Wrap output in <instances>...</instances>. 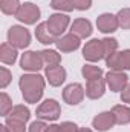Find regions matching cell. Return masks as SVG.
<instances>
[{
  "label": "cell",
  "mask_w": 130,
  "mask_h": 132,
  "mask_svg": "<svg viewBox=\"0 0 130 132\" xmlns=\"http://www.w3.org/2000/svg\"><path fill=\"white\" fill-rule=\"evenodd\" d=\"M20 89L28 103H37L44 91V80L38 74H25L20 77Z\"/></svg>",
  "instance_id": "cell-1"
},
{
  "label": "cell",
  "mask_w": 130,
  "mask_h": 132,
  "mask_svg": "<svg viewBox=\"0 0 130 132\" xmlns=\"http://www.w3.org/2000/svg\"><path fill=\"white\" fill-rule=\"evenodd\" d=\"M8 42L17 49H25L31 43V34L23 26H11L8 31Z\"/></svg>",
  "instance_id": "cell-2"
},
{
  "label": "cell",
  "mask_w": 130,
  "mask_h": 132,
  "mask_svg": "<svg viewBox=\"0 0 130 132\" xmlns=\"http://www.w3.org/2000/svg\"><path fill=\"white\" fill-rule=\"evenodd\" d=\"M61 114V108L60 104L52 98L44 100L38 108H37V117L41 120H49V121H55Z\"/></svg>",
  "instance_id": "cell-3"
},
{
  "label": "cell",
  "mask_w": 130,
  "mask_h": 132,
  "mask_svg": "<svg viewBox=\"0 0 130 132\" xmlns=\"http://www.w3.org/2000/svg\"><path fill=\"white\" fill-rule=\"evenodd\" d=\"M83 57L89 62H98L101 59H104V46H103V40L94 38L90 42L86 43V46L83 48Z\"/></svg>",
  "instance_id": "cell-4"
},
{
  "label": "cell",
  "mask_w": 130,
  "mask_h": 132,
  "mask_svg": "<svg viewBox=\"0 0 130 132\" xmlns=\"http://www.w3.org/2000/svg\"><path fill=\"white\" fill-rule=\"evenodd\" d=\"M107 66L113 71H123V69H130V49L126 51H116L113 55H110L106 60Z\"/></svg>",
  "instance_id": "cell-5"
},
{
  "label": "cell",
  "mask_w": 130,
  "mask_h": 132,
  "mask_svg": "<svg viewBox=\"0 0 130 132\" xmlns=\"http://www.w3.org/2000/svg\"><path fill=\"white\" fill-rule=\"evenodd\" d=\"M46 25H48L49 32L57 38L66 31V28L69 25V17L64 14H52L49 17V20L46 22Z\"/></svg>",
  "instance_id": "cell-6"
},
{
  "label": "cell",
  "mask_w": 130,
  "mask_h": 132,
  "mask_svg": "<svg viewBox=\"0 0 130 132\" xmlns=\"http://www.w3.org/2000/svg\"><path fill=\"white\" fill-rule=\"evenodd\" d=\"M20 22L26 23V25H32L40 19V8L34 3H25L20 6L17 15H15Z\"/></svg>",
  "instance_id": "cell-7"
},
{
  "label": "cell",
  "mask_w": 130,
  "mask_h": 132,
  "mask_svg": "<svg viewBox=\"0 0 130 132\" xmlns=\"http://www.w3.org/2000/svg\"><path fill=\"white\" fill-rule=\"evenodd\" d=\"M20 66L25 71H31V72H37L43 68V60L40 52H34V51H26L22 55L20 60Z\"/></svg>",
  "instance_id": "cell-8"
},
{
  "label": "cell",
  "mask_w": 130,
  "mask_h": 132,
  "mask_svg": "<svg viewBox=\"0 0 130 132\" xmlns=\"http://www.w3.org/2000/svg\"><path fill=\"white\" fill-rule=\"evenodd\" d=\"M84 88L80 85V83H72V85H67L63 91V98L67 104H78L81 103V100L84 98Z\"/></svg>",
  "instance_id": "cell-9"
},
{
  "label": "cell",
  "mask_w": 130,
  "mask_h": 132,
  "mask_svg": "<svg viewBox=\"0 0 130 132\" xmlns=\"http://www.w3.org/2000/svg\"><path fill=\"white\" fill-rule=\"evenodd\" d=\"M127 75L121 71H109L107 75H106V81L110 88V91H115V92H119L123 91L129 83H127Z\"/></svg>",
  "instance_id": "cell-10"
},
{
  "label": "cell",
  "mask_w": 130,
  "mask_h": 132,
  "mask_svg": "<svg viewBox=\"0 0 130 132\" xmlns=\"http://www.w3.org/2000/svg\"><path fill=\"white\" fill-rule=\"evenodd\" d=\"M55 45H57V48H58L60 51H63V52H70V51H75V49L80 48V37L75 35V34H72V32L66 34L63 37L57 38Z\"/></svg>",
  "instance_id": "cell-11"
},
{
  "label": "cell",
  "mask_w": 130,
  "mask_h": 132,
  "mask_svg": "<svg viewBox=\"0 0 130 132\" xmlns=\"http://www.w3.org/2000/svg\"><path fill=\"white\" fill-rule=\"evenodd\" d=\"M104 88H106V81L103 77H98V78H92V80H87V86H86V95L89 98L95 100L103 97L104 94Z\"/></svg>",
  "instance_id": "cell-12"
},
{
  "label": "cell",
  "mask_w": 130,
  "mask_h": 132,
  "mask_svg": "<svg viewBox=\"0 0 130 132\" xmlns=\"http://www.w3.org/2000/svg\"><path fill=\"white\" fill-rule=\"evenodd\" d=\"M97 26L101 32L107 34V32L116 31V28H118L119 25H118L116 15H112V14H101L97 20Z\"/></svg>",
  "instance_id": "cell-13"
},
{
  "label": "cell",
  "mask_w": 130,
  "mask_h": 132,
  "mask_svg": "<svg viewBox=\"0 0 130 132\" xmlns=\"http://www.w3.org/2000/svg\"><path fill=\"white\" fill-rule=\"evenodd\" d=\"M115 123H116V121H115V117H113L112 112H101L99 115H97V117L94 118V121H92L94 128L99 132L112 129Z\"/></svg>",
  "instance_id": "cell-14"
},
{
  "label": "cell",
  "mask_w": 130,
  "mask_h": 132,
  "mask_svg": "<svg viewBox=\"0 0 130 132\" xmlns=\"http://www.w3.org/2000/svg\"><path fill=\"white\" fill-rule=\"evenodd\" d=\"M46 77L49 80V85L52 86H60L66 80V71L63 66H46Z\"/></svg>",
  "instance_id": "cell-15"
},
{
  "label": "cell",
  "mask_w": 130,
  "mask_h": 132,
  "mask_svg": "<svg viewBox=\"0 0 130 132\" xmlns=\"http://www.w3.org/2000/svg\"><path fill=\"white\" fill-rule=\"evenodd\" d=\"M70 31H72V34L78 35L80 38H86L92 34V25L86 19H77V20H73Z\"/></svg>",
  "instance_id": "cell-16"
},
{
  "label": "cell",
  "mask_w": 130,
  "mask_h": 132,
  "mask_svg": "<svg viewBox=\"0 0 130 132\" xmlns=\"http://www.w3.org/2000/svg\"><path fill=\"white\" fill-rule=\"evenodd\" d=\"M31 114H29V109L18 104V106H14L9 114L6 115V120H14V121H20V123H26L29 120Z\"/></svg>",
  "instance_id": "cell-17"
},
{
  "label": "cell",
  "mask_w": 130,
  "mask_h": 132,
  "mask_svg": "<svg viewBox=\"0 0 130 132\" xmlns=\"http://www.w3.org/2000/svg\"><path fill=\"white\" fill-rule=\"evenodd\" d=\"M0 60L5 63V65H12L15 63L17 60V48L8 45V43H3L0 46Z\"/></svg>",
  "instance_id": "cell-18"
},
{
  "label": "cell",
  "mask_w": 130,
  "mask_h": 132,
  "mask_svg": "<svg viewBox=\"0 0 130 132\" xmlns=\"http://www.w3.org/2000/svg\"><path fill=\"white\" fill-rule=\"evenodd\" d=\"M35 37H37V40H38L40 43H43V45H51V43H55V42H57V38L49 32L46 23H40V25L37 26V29H35Z\"/></svg>",
  "instance_id": "cell-19"
},
{
  "label": "cell",
  "mask_w": 130,
  "mask_h": 132,
  "mask_svg": "<svg viewBox=\"0 0 130 132\" xmlns=\"http://www.w3.org/2000/svg\"><path fill=\"white\" fill-rule=\"evenodd\" d=\"M112 114L115 117V121L118 125H127L130 121V108L123 106V104H116L112 109Z\"/></svg>",
  "instance_id": "cell-20"
},
{
  "label": "cell",
  "mask_w": 130,
  "mask_h": 132,
  "mask_svg": "<svg viewBox=\"0 0 130 132\" xmlns=\"http://www.w3.org/2000/svg\"><path fill=\"white\" fill-rule=\"evenodd\" d=\"M40 55H41L43 65H46V66L60 65V62H61L60 54H57L55 51H51V49H44V51H41V52H40Z\"/></svg>",
  "instance_id": "cell-21"
},
{
  "label": "cell",
  "mask_w": 130,
  "mask_h": 132,
  "mask_svg": "<svg viewBox=\"0 0 130 132\" xmlns=\"http://www.w3.org/2000/svg\"><path fill=\"white\" fill-rule=\"evenodd\" d=\"M0 9L3 14L17 15V12L20 9V2L18 0H0Z\"/></svg>",
  "instance_id": "cell-22"
},
{
  "label": "cell",
  "mask_w": 130,
  "mask_h": 132,
  "mask_svg": "<svg viewBox=\"0 0 130 132\" xmlns=\"http://www.w3.org/2000/svg\"><path fill=\"white\" fill-rule=\"evenodd\" d=\"M83 75L86 80H92V78H98V77H103V69L98 68V66H92V65H86L83 66L81 69Z\"/></svg>",
  "instance_id": "cell-23"
},
{
  "label": "cell",
  "mask_w": 130,
  "mask_h": 132,
  "mask_svg": "<svg viewBox=\"0 0 130 132\" xmlns=\"http://www.w3.org/2000/svg\"><path fill=\"white\" fill-rule=\"evenodd\" d=\"M103 46H104V59L107 60L110 55H113L118 49V42L115 38H103Z\"/></svg>",
  "instance_id": "cell-24"
},
{
  "label": "cell",
  "mask_w": 130,
  "mask_h": 132,
  "mask_svg": "<svg viewBox=\"0 0 130 132\" xmlns=\"http://www.w3.org/2000/svg\"><path fill=\"white\" fill-rule=\"evenodd\" d=\"M118 19V25L123 28V29H130V8H124L118 12L116 15Z\"/></svg>",
  "instance_id": "cell-25"
},
{
  "label": "cell",
  "mask_w": 130,
  "mask_h": 132,
  "mask_svg": "<svg viewBox=\"0 0 130 132\" xmlns=\"http://www.w3.org/2000/svg\"><path fill=\"white\" fill-rule=\"evenodd\" d=\"M51 6L54 9H58V11H72V9H75L72 0H52Z\"/></svg>",
  "instance_id": "cell-26"
},
{
  "label": "cell",
  "mask_w": 130,
  "mask_h": 132,
  "mask_svg": "<svg viewBox=\"0 0 130 132\" xmlns=\"http://www.w3.org/2000/svg\"><path fill=\"white\" fill-rule=\"evenodd\" d=\"M11 109H12V101H11V98L5 92H2V95H0V112H2V115L6 117Z\"/></svg>",
  "instance_id": "cell-27"
},
{
  "label": "cell",
  "mask_w": 130,
  "mask_h": 132,
  "mask_svg": "<svg viewBox=\"0 0 130 132\" xmlns=\"http://www.w3.org/2000/svg\"><path fill=\"white\" fill-rule=\"evenodd\" d=\"M12 75L6 68H0V88H6L11 81Z\"/></svg>",
  "instance_id": "cell-28"
},
{
  "label": "cell",
  "mask_w": 130,
  "mask_h": 132,
  "mask_svg": "<svg viewBox=\"0 0 130 132\" xmlns=\"http://www.w3.org/2000/svg\"><path fill=\"white\" fill-rule=\"evenodd\" d=\"M6 126L9 132H25V123L14 121V120H6Z\"/></svg>",
  "instance_id": "cell-29"
},
{
  "label": "cell",
  "mask_w": 130,
  "mask_h": 132,
  "mask_svg": "<svg viewBox=\"0 0 130 132\" xmlns=\"http://www.w3.org/2000/svg\"><path fill=\"white\" fill-rule=\"evenodd\" d=\"M73 3V8L75 9H80V11H86L90 8L92 5V0H72Z\"/></svg>",
  "instance_id": "cell-30"
},
{
  "label": "cell",
  "mask_w": 130,
  "mask_h": 132,
  "mask_svg": "<svg viewBox=\"0 0 130 132\" xmlns=\"http://www.w3.org/2000/svg\"><path fill=\"white\" fill-rule=\"evenodd\" d=\"M60 132H78V128L75 123H70V121H64L60 125Z\"/></svg>",
  "instance_id": "cell-31"
},
{
  "label": "cell",
  "mask_w": 130,
  "mask_h": 132,
  "mask_svg": "<svg viewBox=\"0 0 130 132\" xmlns=\"http://www.w3.org/2000/svg\"><path fill=\"white\" fill-rule=\"evenodd\" d=\"M48 131V126L43 123V121H34L29 128V132H46Z\"/></svg>",
  "instance_id": "cell-32"
},
{
  "label": "cell",
  "mask_w": 130,
  "mask_h": 132,
  "mask_svg": "<svg viewBox=\"0 0 130 132\" xmlns=\"http://www.w3.org/2000/svg\"><path fill=\"white\" fill-rule=\"evenodd\" d=\"M121 100L124 103H130V83L121 91Z\"/></svg>",
  "instance_id": "cell-33"
},
{
  "label": "cell",
  "mask_w": 130,
  "mask_h": 132,
  "mask_svg": "<svg viewBox=\"0 0 130 132\" xmlns=\"http://www.w3.org/2000/svg\"><path fill=\"white\" fill-rule=\"evenodd\" d=\"M46 132H60V126H57V125L48 126V131H46Z\"/></svg>",
  "instance_id": "cell-34"
},
{
  "label": "cell",
  "mask_w": 130,
  "mask_h": 132,
  "mask_svg": "<svg viewBox=\"0 0 130 132\" xmlns=\"http://www.w3.org/2000/svg\"><path fill=\"white\" fill-rule=\"evenodd\" d=\"M0 132H9V129H8V126H6V125L0 126Z\"/></svg>",
  "instance_id": "cell-35"
},
{
  "label": "cell",
  "mask_w": 130,
  "mask_h": 132,
  "mask_svg": "<svg viewBox=\"0 0 130 132\" xmlns=\"http://www.w3.org/2000/svg\"><path fill=\"white\" fill-rule=\"evenodd\" d=\"M78 132H94V131H90L87 128H81V129H78Z\"/></svg>",
  "instance_id": "cell-36"
}]
</instances>
